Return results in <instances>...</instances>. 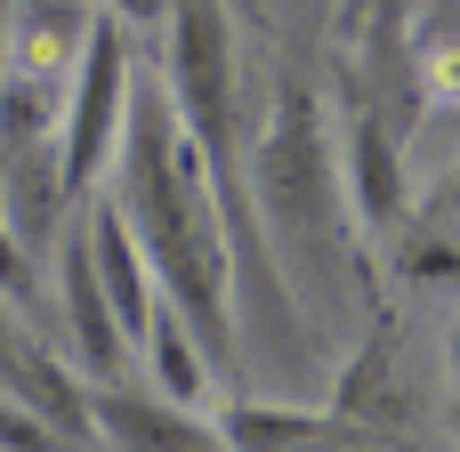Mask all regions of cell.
Listing matches in <instances>:
<instances>
[{
  "instance_id": "9a60e30c",
  "label": "cell",
  "mask_w": 460,
  "mask_h": 452,
  "mask_svg": "<svg viewBox=\"0 0 460 452\" xmlns=\"http://www.w3.org/2000/svg\"><path fill=\"white\" fill-rule=\"evenodd\" d=\"M453 380H460V323H453Z\"/></svg>"
},
{
  "instance_id": "3957f363",
  "label": "cell",
  "mask_w": 460,
  "mask_h": 452,
  "mask_svg": "<svg viewBox=\"0 0 460 452\" xmlns=\"http://www.w3.org/2000/svg\"><path fill=\"white\" fill-rule=\"evenodd\" d=\"M129 97H137V49L129 24H97L73 89H65V121H57V162H65V194L89 202L105 194L113 162H121V129H129Z\"/></svg>"
},
{
  "instance_id": "ba28073f",
  "label": "cell",
  "mask_w": 460,
  "mask_h": 452,
  "mask_svg": "<svg viewBox=\"0 0 460 452\" xmlns=\"http://www.w3.org/2000/svg\"><path fill=\"white\" fill-rule=\"evenodd\" d=\"M210 421L226 452H315L332 437V412H315L307 396H218Z\"/></svg>"
},
{
  "instance_id": "4fadbf2b",
  "label": "cell",
  "mask_w": 460,
  "mask_h": 452,
  "mask_svg": "<svg viewBox=\"0 0 460 452\" xmlns=\"http://www.w3.org/2000/svg\"><path fill=\"white\" fill-rule=\"evenodd\" d=\"M437 97H445V105H460V49H445V57H437Z\"/></svg>"
},
{
  "instance_id": "8992f818",
  "label": "cell",
  "mask_w": 460,
  "mask_h": 452,
  "mask_svg": "<svg viewBox=\"0 0 460 452\" xmlns=\"http://www.w3.org/2000/svg\"><path fill=\"white\" fill-rule=\"evenodd\" d=\"M105 8L97 0H8V57H16V81L32 89H73L89 40H97Z\"/></svg>"
},
{
  "instance_id": "5b68a950",
  "label": "cell",
  "mask_w": 460,
  "mask_h": 452,
  "mask_svg": "<svg viewBox=\"0 0 460 452\" xmlns=\"http://www.w3.org/2000/svg\"><path fill=\"white\" fill-rule=\"evenodd\" d=\"M89 445L97 452H226L210 404H178L154 380H89Z\"/></svg>"
},
{
  "instance_id": "e0dca14e",
  "label": "cell",
  "mask_w": 460,
  "mask_h": 452,
  "mask_svg": "<svg viewBox=\"0 0 460 452\" xmlns=\"http://www.w3.org/2000/svg\"><path fill=\"white\" fill-rule=\"evenodd\" d=\"M453 202H460V178H453Z\"/></svg>"
},
{
  "instance_id": "6da1fadb",
  "label": "cell",
  "mask_w": 460,
  "mask_h": 452,
  "mask_svg": "<svg viewBox=\"0 0 460 452\" xmlns=\"http://www.w3.org/2000/svg\"><path fill=\"white\" fill-rule=\"evenodd\" d=\"M251 210L283 259L291 283H315V291H348V170L323 137V113L307 89H275L267 105V129L251 146Z\"/></svg>"
},
{
  "instance_id": "9c48e42d",
  "label": "cell",
  "mask_w": 460,
  "mask_h": 452,
  "mask_svg": "<svg viewBox=\"0 0 460 452\" xmlns=\"http://www.w3.org/2000/svg\"><path fill=\"white\" fill-rule=\"evenodd\" d=\"M137 372L162 388V396H178V404H218V364H210V348L194 340V323L162 299V315H154V332L137 340Z\"/></svg>"
},
{
  "instance_id": "52a82bcc",
  "label": "cell",
  "mask_w": 460,
  "mask_h": 452,
  "mask_svg": "<svg viewBox=\"0 0 460 452\" xmlns=\"http://www.w3.org/2000/svg\"><path fill=\"white\" fill-rule=\"evenodd\" d=\"M81 243H89L97 283H105V299H113V315H121V332H129V356H137V340H146V332H154V315H162L154 259H146V243L129 235V218H121L105 194H89V202H81Z\"/></svg>"
},
{
  "instance_id": "8fae6325",
  "label": "cell",
  "mask_w": 460,
  "mask_h": 452,
  "mask_svg": "<svg viewBox=\"0 0 460 452\" xmlns=\"http://www.w3.org/2000/svg\"><path fill=\"white\" fill-rule=\"evenodd\" d=\"M315 452H412V445H396V437H380V429H356V437H348V429L332 421V437H323Z\"/></svg>"
},
{
  "instance_id": "30bf717a",
  "label": "cell",
  "mask_w": 460,
  "mask_h": 452,
  "mask_svg": "<svg viewBox=\"0 0 460 452\" xmlns=\"http://www.w3.org/2000/svg\"><path fill=\"white\" fill-rule=\"evenodd\" d=\"M356 210L372 218V226H396L404 218V170H396V154L380 146V121H356Z\"/></svg>"
},
{
  "instance_id": "277c9868",
  "label": "cell",
  "mask_w": 460,
  "mask_h": 452,
  "mask_svg": "<svg viewBox=\"0 0 460 452\" xmlns=\"http://www.w3.org/2000/svg\"><path fill=\"white\" fill-rule=\"evenodd\" d=\"M49 291H57L49 340L81 364V380H121L137 356H129V332H121L113 299H105V283H97V259H89V243H81V218H73V226L57 235V251H49Z\"/></svg>"
},
{
  "instance_id": "2e32d148",
  "label": "cell",
  "mask_w": 460,
  "mask_h": 452,
  "mask_svg": "<svg viewBox=\"0 0 460 452\" xmlns=\"http://www.w3.org/2000/svg\"><path fill=\"white\" fill-rule=\"evenodd\" d=\"M65 452H97V445H65Z\"/></svg>"
},
{
  "instance_id": "7c38bea8",
  "label": "cell",
  "mask_w": 460,
  "mask_h": 452,
  "mask_svg": "<svg viewBox=\"0 0 460 452\" xmlns=\"http://www.w3.org/2000/svg\"><path fill=\"white\" fill-rule=\"evenodd\" d=\"M113 24H129V32H146V24H162L170 16V0H97Z\"/></svg>"
},
{
  "instance_id": "5bb4252c",
  "label": "cell",
  "mask_w": 460,
  "mask_h": 452,
  "mask_svg": "<svg viewBox=\"0 0 460 452\" xmlns=\"http://www.w3.org/2000/svg\"><path fill=\"white\" fill-rule=\"evenodd\" d=\"M16 81V57H8V0H0V89Z\"/></svg>"
},
{
  "instance_id": "7a4b0ae2",
  "label": "cell",
  "mask_w": 460,
  "mask_h": 452,
  "mask_svg": "<svg viewBox=\"0 0 460 452\" xmlns=\"http://www.w3.org/2000/svg\"><path fill=\"white\" fill-rule=\"evenodd\" d=\"M178 121L202 137L210 170H218V194H243L251 186V154L234 137V113H243V65H234V24H226V0H170L162 16V57H154Z\"/></svg>"
}]
</instances>
